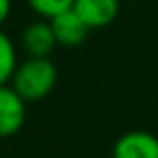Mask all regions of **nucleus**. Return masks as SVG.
<instances>
[{"mask_svg": "<svg viewBox=\"0 0 158 158\" xmlns=\"http://www.w3.org/2000/svg\"><path fill=\"white\" fill-rule=\"evenodd\" d=\"M28 6L39 12L41 16H47V19H53L55 14L63 12V10L73 8L75 0H27Z\"/></svg>", "mask_w": 158, "mask_h": 158, "instance_id": "nucleus-8", "label": "nucleus"}, {"mask_svg": "<svg viewBox=\"0 0 158 158\" xmlns=\"http://www.w3.org/2000/svg\"><path fill=\"white\" fill-rule=\"evenodd\" d=\"M57 83V67L49 57H28L16 67L12 87L24 102H37L53 91Z\"/></svg>", "mask_w": 158, "mask_h": 158, "instance_id": "nucleus-1", "label": "nucleus"}, {"mask_svg": "<svg viewBox=\"0 0 158 158\" xmlns=\"http://www.w3.org/2000/svg\"><path fill=\"white\" fill-rule=\"evenodd\" d=\"M114 158H158V138L150 132H128L116 142Z\"/></svg>", "mask_w": 158, "mask_h": 158, "instance_id": "nucleus-4", "label": "nucleus"}, {"mask_svg": "<svg viewBox=\"0 0 158 158\" xmlns=\"http://www.w3.org/2000/svg\"><path fill=\"white\" fill-rule=\"evenodd\" d=\"M73 10L85 20L89 28H102L118 16L120 2L118 0H75Z\"/></svg>", "mask_w": 158, "mask_h": 158, "instance_id": "nucleus-5", "label": "nucleus"}, {"mask_svg": "<svg viewBox=\"0 0 158 158\" xmlns=\"http://www.w3.org/2000/svg\"><path fill=\"white\" fill-rule=\"evenodd\" d=\"M51 27H53L57 43L63 45V47L81 45V43L85 41V37H87V33H89V27L85 24V20L81 19L73 8L55 14L51 19Z\"/></svg>", "mask_w": 158, "mask_h": 158, "instance_id": "nucleus-3", "label": "nucleus"}, {"mask_svg": "<svg viewBox=\"0 0 158 158\" xmlns=\"http://www.w3.org/2000/svg\"><path fill=\"white\" fill-rule=\"evenodd\" d=\"M16 49L6 33L0 31V85H6L16 71Z\"/></svg>", "mask_w": 158, "mask_h": 158, "instance_id": "nucleus-7", "label": "nucleus"}, {"mask_svg": "<svg viewBox=\"0 0 158 158\" xmlns=\"http://www.w3.org/2000/svg\"><path fill=\"white\" fill-rule=\"evenodd\" d=\"M24 99L14 87L0 85V138L12 136L24 124Z\"/></svg>", "mask_w": 158, "mask_h": 158, "instance_id": "nucleus-2", "label": "nucleus"}, {"mask_svg": "<svg viewBox=\"0 0 158 158\" xmlns=\"http://www.w3.org/2000/svg\"><path fill=\"white\" fill-rule=\"evenodd\" d=\"M10 14V0H0V24L8 19Z\"/></svg>", "mask_w": 158, "mask_h": 158, "instance_id": "nucleus-9", "label": "nucleus"}, {"mask_svg": "<svg viewBox=\"0 0 158 158\" xmlns=\"http://www.w3.org/2000/svg\"><path fill=\"white\" fill-rule=\"evenodd\" d=\"M59 45L53 33L51 23H33L23 33V47L28 57H49L51 51Z\"/></svg>", "mask_w": 158, "mask_h": 158, "instance_id": "nucleus-6", "label": "nucleus"}]
</instances>
